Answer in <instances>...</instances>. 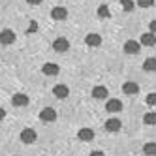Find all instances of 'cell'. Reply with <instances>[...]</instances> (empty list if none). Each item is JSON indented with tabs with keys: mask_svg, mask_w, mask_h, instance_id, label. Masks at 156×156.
Masks as SVG:
<instances>
[{
	"mask_svg": "<svg viewBox=\"0 0 156 156\" xmlns=\"http://www.w3.org/2000/svg\"><path fill=\"white\" fill-rule=\"evenodd\" d=\"M122 92L128 94V96H133V94L139 92V85L133 83V81H126L124 85H122Z\"/></svg>",
	"mask_w": 156,
	"mask_h": 156,
	"instance_id": "obj_12",
	"label": "cell"
},
{
	"mask_svg": "<svg viewBox=\"0 0 156 156\" xmlns=\"http://www.w3.org/2000/svg\"><path fill=\"white\" fill-rule=\"evenodd\" d=\"M85 43H87V45H90V47H100V43H102V36L96 34V32H90V34H87Z\"/></svg>",
	"mask_w": 156,
	"mask_h": 156,
	"instance_id": "obj_10",
	"label": "cell"
},
{
	"mask_svg": "<svg viewBox=\"0 0 156 156\" xmlns=\"http://www.w3.org/2000/svg\"><path fill=\"white\" fill-rule=\"evenodd\" d=\"M154 4V0H137V6L139 8H151Z\"/></svg>",
	"mask_w": 156,
	"mask_h": 156,
	"instance_id": "obj_22",
	"label": "cell"
},
{
	"mask_svg": "<svg viewBox=\"0 0 156 156\" xmlns=\"http://www.w3.org/2000/svg\"><path fill=\"white\" fill-rule=\"evenodd\" d=\"M105 109H107V113H119V111L122 109V102H120V100H117V98L107 100Z\"/></svg>",
	"mask_w": 156,
	"mask_h": 156,
	"instance_id": "obj_9",
	"label": "cell"
},
{
	"mask_svg": "<svg viewBox=\"0 0 156 156\" xmlns=\"http://www.w3.org/2000/svg\"><path fill=\"white\" fill-rule=\"evenodd\" d=\"M107 96H109V90L104 85H96L92 88V98L94 100H107Z\"/></svg>",
	"mask_w": 156,
	"mask_h": 156,
	"instance_id": "obj_6",
	"label": "cell"
},
{
	"mask_svg": "<svg viewBox=\"0 0 156 156\" xmlns=\"http://www.w3.org/2000/svg\"><path fill=\"white\" fill-rule=\"evenodd\" d=\"M139 49H141V43L136 41V40H128V41L124 43V53H126V55H137Z\"/></svg>",
	"mask_w": 156,
	"mask_h": 156,
	"instance_id": "obj_5",
	"label": "cell"
},
{
	"mask_svg": "<svg viewBox=\"0 0 156 156\" xmlns=\"http://www.w3.org/2000/svg\"><path fill=\"white\" fill-rule=\"evenodd\" d=\"M15 156H19V154H15Z\"/></svg>",
	"mask_w": 156,
	"mask_h": 156,
	"instance_id": "obj_29",
	"label": "cell"
},
{
	"mask_svg": "<svg viewBox=\"0 0 156 156\" xmlns=\"http://www.w3.org/2000/svg\"><path fill=\"white\" fill-rule=\"evenodd\" d=\"M149 27H151V32H156V19L151 21V25H149Z\"/></svg>",
	"mask_w": 156,
	"mask_h": 156,
	"instance_id": "obj_27",
	"label": "cell"
},
{
	"mask_svg": "<svg viewBox=\"0 0 156 156\" xmlns=\"http://www.w3.org/2000/svg\"><path fill=\"white\" fill-rule=\"evenodd\" d=\"M143 70L145 72H156V58L154 57H151V58H145V62H143Z\"/></svg>",
	"mask_w": 156,
	"mask_h": 156,
	"instance_id": "obj_17",
	"label": "cell"
},
{
	"mask_svg": "<svg viewBox=\"0 0 156 156\" xmlns=\"http://www.w3.org/2000/svg\"><path fill=\"white\" fill-rule=\"evenodd\" d=\"M12 104H13V105H17V107H23V105H27V104H28V96H27V94L17 92V94H13V98H12Z\"/></svg>",
	"mask_w": 156,
	"mask_h": 156,
	"instance_id": "obj_15",
	"label": "cell"
},
{
	"mask_svg": "<svg viewBox=\"0 0 156 156\" xmlns=\"http://www.w3.org/2000/svg\"><path fill=\"white\" fill-rule=\"evenodd\" d=\"M13 41H15V32L13 30L6 28V30L0 32V43H4V45H12Z\"/></svg>",
	"mask_w": 156,
	"mask_h": 156,
	"instance_id": "obj_4",
	"label": "cell"
},
{
	"mask_svg": "<svg viewBox=\"0 0 156 156\" xmlns=\"http://www.w3.org/2000/svg\"><path fill=\"white\" fill-rule=\"evenodd\" d=\"M36 30H38V23H36V21H30V27H28V32H30V34H34Z\"/></svg>",
	"mask_w": 156,
	"mask_h": 156,
	"instance_id": "obj_24",
	"label": "cell"
},
{
	"mask_svg": "<svg viewBox=\"0 0 156 156\" xmlns=\"http://www.w3.org/2000/svg\"><path fill=\"white\" fill-rule=\"evenodd\" d=\"M109 15H111V12H109V8H107L105 4H102V6L98 8V17H102V19H107Z\"/></svg>",
	"mask_w": 156,
	"mask_h": 156,
	"instance_id": "obj_21",
	"label": "cell"
},
{
	"mask_svg": "<svg viewBox=\"0 0 156 156\" xmlns=\"http://www.w3.org/2000/svg\"><path fill=\"white\" fill-rule=\"evenodd\" d=\"M77 137H79L81 141H92L94 139V132L90 128H81L79 133H77Z\"/></svg>",
	"mask_w": 156,
	"mask_h": 156,
	"instance_id": "obj_16",
	"label": "cell"
},
{
	"mask_svg": "<svg viewBox=\"0 0 156 156\" xmlns=\"http://www.w3.org/2000/svg\"><path fill=\"white\" fill-rule=\"evenodd\" d=\"M143 122H145L147 126H154V124H156V113H154V111H151V113H145Z\"/></svg>",
	"mask_w": 156,
	"mask_h": 156,
	"instance_id": "obj_18",
	"label": "cell"
},
{
	"mask_svg": "<svg viewBox=\"0 0 156 156\" xmlns=\"http://www.w3.org/2000/svg\"><path fill=\"white\" fill-rule=\"evenodd\" d=\"M139 43L145 47H154L156 45V36H154V32H147V34H143L139 38Z\"/></svg>",
	"mask_w": 156,
	"mask_h": 156,
	"instance_id": "obj_7",
	"label": "cell"
},
{
	"mask_svg": "<svg viewBox=\"0 0 156 156\" xmlns=\"http://www.w3.org/2000/svg\"><path fill=\"white\" fill-rule=\"evenodd\" d=\"M53 49L55 51H58V53H66L70 49V40H66V38H57L53 41Z\"/></svg>",
	"mask_w": 156,
	"mask_h": 156,
	"instance_id": "obj_3",
	"label": "cell"
},
{
	"mask_svg": "<svg viewBox=\"0 0 156 156\" xmlns=\"http://www.w3.org/2000/svg\"><path fill=\"white\" fill-rule=\"evenodd\" d=\"M41 72L45 73V75H58L60 68H58L57 64H53V62H45V64H43V68H41Z\"/></svg>",
	"mask_w": 156,
	"mask_h": 156,
	"instance_id": "obj_14",
	"label": "cell"
},
{
	"mask_svg": "<svg viewBox=\"0 0 156 156\" xmlns=\"http://www.w3.org/2000/svg\"><path fill=\"white\" fill-rule=\"evenodd\" d=\"M21 141H23L25 145H28V143H34L36 141V137H38V133H36V130H32V128H25L23 132H21Z\"/></svg>",
	"mask_w": 156,
	"mask_h": 156,
	"instance_id": "obj_1",
	"label": "cell"
},
{
	"mask_svg": "<svg viewBox=\"0 0 156 156\" xmlns=\"http://www.w3.org/2000/svg\"><path fill=\"white\" fill-rule=\"evenodd\" d=\"M53 94H55V98L64 100V98H68V94H70V88L66 87V85H55V88H53Z\"/></svg>",
	"mask_w": 156,
	"mask_h": 156,
	"instance_id": "obj_8",
	"label": "cell"
},
{
	"mask_svg": "<svg viewBox=\"0 0 156 156\" xmlns=\"http://www.w3.org/2000/svg\"><path fill=\"white\" fill-rule=\"evenodd\" d=\"M120 6H122L124 12H132V9L136 8V2H133V0H120Z\"/></svg>",
	"mask_w": 156,
	"mask_h": 156,
	"instance_id": "obj_20",
	"label": "cell"
},
{
	"mask_svg": "<svg viewBox=\"0 0 156 156\" xmlns=\"http://www.w3.org/2000/svg\"><path fill=\"white\" fill-rule=\"evenodd\" d=\"M27 2H28L30 6H38V4H41V0H27Z\"/></svg>",
	"mask_w": 156,
	"mask_h": 156,
	"instance_id": "obj_26",
	"label": "cell"
},
{
	"mask_svg": "<svg viewBox=\"0 0 156 156\" xmlns=\"http://www.w3.org/2000/svg\"><path fill=\"white\" fill-rule=\"evenodd\" d=\"M149 105H156V92H151L149 96H147V100H145Z\"/></svg>",
	"mask_w": 156,
	"mask_h": 156,
	"instance_id": "obj_23",
	"label": "cell"
},
{
	"mask_svg": "<svg viewBox=\"0 0 156 156\" xmlns=\"http://www.w3.org/2000/svg\"><path fill=\"white\" fill-rule=\"evenodd\" d=\"M51 17H53L55 21H64L66 17H68V9L62 8V6H57V8H53Z\"/></svg>",
	"mask_w": 156,
	"mask_h": 156,
	"instance_id": "obj_11",
	"label": "cell"
},
{
	"mask_svg": "<svg viewBox=\"0 0 156 156\" xmlns=\"http://www.w3.org/2000/svg\"><path fill=\"white\" fill-rule=\"evenodd\" d=\"M88 156H105V154H104L102 151H92V152L88 154Z\"/></svg>",
	"mask_w": 156,
	"mask_h": 156,
	"instance_id": "obj_25",
	"label": "cell"
},
{
	"mask_svg": "<svg viewBox=\"0 0 156 156\" xmlns=\"http://www.w3.org/2000/svg\"><path fill=\"white\" fill-rule=\"evenodd\" d=\"M143 152L145 156H156V143H147L143 147Z\"/></svg>",
	"mask_w": 156,
	"mask_h": 156,
	"instance_id": "obj_19",
	"label": "cell"
},
{
	"mask_svg": "<svg viewBox=\"0 0 156 156\" xmlns=\"http://www.w3.org/2000/svg\"><path fill=\"white\" fill-rule=\"evenodd\" d=\"M40 119L43 122H55V119H57V111H55L53 107H43L40 111Z\"/></svg>",
	"mask_w": 156,
	"mask_h": 156,
	"instance_id": "obj_2",
	"label": "cell"
},
{
	"mask_svg": "<svg viewBox=\"0 0 156 156\" xmlns=\"http://www.w3.org/2000/svg\"><path fill=\"white\" fill-rule=\"evenodd\" d=\"M120 126H122V122H120L119 119H115V117H111V119L105 120V130H107V132H119Z\"/></svg>",
	"mask_w": 156,
	"mask_h": 156,
	"instance_id": "obj_13",
	"label": "cell"
},
{
	"mask_svg": "<svg viewBox=\"0 0 156 156\" xmlns=\"http://www.w3.org/2000/svg\"><path fill=\"white\" fill-rule=\"evenodd\" d=\"M4 117H6V111H4V109H2V107H0V120H2V119H4Z\"/></svg>",
	"mask_w": 156,
	"mask_h": 156,
	"instance_id": "obj_28",
	"label": "cell"
}]
</instances>
